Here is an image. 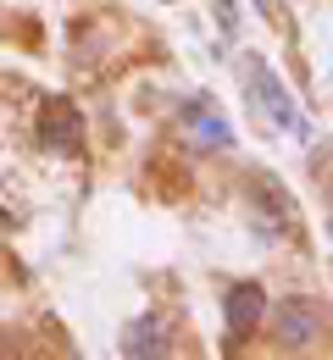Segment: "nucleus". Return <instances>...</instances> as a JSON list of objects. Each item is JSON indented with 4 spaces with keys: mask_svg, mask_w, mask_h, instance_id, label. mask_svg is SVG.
Wrapping results in <instances>:
<instances>
[{
    "mask_svg": "<svg viewBox=\"0 0 333 360\" xmlns=\"http://www.w3.org/2000/svg\"><path fill=\"white\" fill-rule=\"evenodd\" d=\"M244 78H250V94H256V105L267 111V122H272L278 134H294V139L311 134V128H306V111L289 100V89L278 84V72H272L261 56H244Z\"/></svg>",
    "mask_w": 333,
    "mask_h": 360,
    "instance_id": "1",
    "label": "nucleus"
},
{
    "mask_svg": "<svg viewBox=\"0 0 333 360\" xmlns=\"http://www.w3.org/2000/svg\"><path fill=\"white\" fill-rule=\"evenodd\" d=\"M272 321H278V338H284L289 349H311V344L322 338V327H328V321H322V311H317L311 300H284Z\"/></svg>",
    "mask_w": 333,
    "mask_h": 360,
    "instance_id": "2",
    "label": "nucleus"
},
{
    "mask_svg": "<svg viewBox=\"0 0 333 360\" xmlns=\"http://www.w3.org/2000/svg\"><path fill=\"white\" fill-rule=\"evenodd\" d=\"M39 128H45V144L50 150H78L84 134H78V111L67 105V100H45V117H39Z\"/></svg>",
    "mask_w": 333,
    "mask_h": 360,
    "instance_id": "3",
    "label": "nucleus"
},
{
    "mask_svg": "<svg viewBox=\"0 0 333 360\" xmlns=\"http://www.w3.org/2000/svg\"><path fill=\"white\" fill-rule=\"evenodd\" d=\"M184 139L200 144V150H222V144H234V134L222 128V117H217L211 105H184Z\"/></svg>",
    "mask_w": 333,
    "mask_h": 360,
    "instance_id": "4",
    "label": "nucleus"
},
{
    "mask_svg": "<svg viewBox=\"0 0 333 360\" xmlns=\"http://www.w3.org/2000/svg\"><path fill=\"white\" fill-rule=\"evenodd\" d=\"M250 205L261 211V227H289V217H294V205H289V194L278 188L272 178H250Z\"/></svg>",
    "mask_w": 333,
    "mask_h": 360,
    "instance_id": "5",
    "label": "nucleus"
},
{
    "mask_svg": "<svg viewBox=\"0 0 333 360\" xmlns=\"http://www.w3.org/2000/svg\"><path fill=\"white\" fill-rule=\"evenodd\" d=\"M261 305H267V294H261L256 283H239L234 294H228V338H234V344L261 321Z\"/></svg>",
    "mask_w": 333,
    "mask_h": 360,
    "instance_id": "6",
    "label": "nucleus"
},
{
    "mask_svg": "<svg viewBox=\"0 0 333 360\" xmlns=\"http://www.w3.org/2000/svg\"><path fill=\"white\" fill-rule=\"evenodd\" d=\"M167 344H172L167 321H156V316H139V321L128 327V338H122V355H167Z\"/></svg>",
    "mask_w": 333,
    "mask_h": 360,
    "instance_id": "7",
    "label": "nucleus"
},
{
    "mask_svg": "<svg viewBox=\"0 0 333 360\" xmlns=\"http://www.w3.org/2000/svg\"><path fill=\"white\" fill-rule=\"evenodd\" d=\"M256 6H261V11H272V0H256Z\"/></svg>",
    "mask_w": 333,
    "mask_h": 360,
    "instance_id": "8",
    "label": "nucleus"
}]
</instances>
